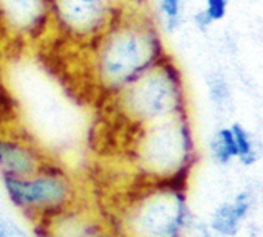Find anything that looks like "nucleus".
Listing matches in <instances>:
<instances>
[{
	"instance_id": "nucleus-1",
	"label": "nucleus",
	"mask_w": 263,
	"mask_h": 237,
	"mask_svg": "<svg viewBox=\"0 0 263 237\" xmlns=\"http://www.w3.org/2000/svg\"><path fill=\"white\" fill-rule=\"evenodd\" d=\"M87 47L91 85L108 99L171 54L147 8H128Z\"/></svg>"
},
{
	"instance_id": "nucleus-2",
	"label": "nucleus",
	"mask_w": 263,
	"mask_h": 237,
	"mask_svg": "<svg viewBox=\"0 0 263 237\" xmlns=\"http://www.w3.org/2000/svg\"><path fill=\"white\" fill-rule=\"evenodd\" d=\"M135 131L130 161L144 181L187 189L200 161L191 113Z\"/></svg>"
},
{
	"instance_id": "nucleus-3",
	"label": "nucleus",
	"mask_w": 263,
	"mask_h": 237,
	"mask_svg": "<svg viewBox=\"0 0 263 237\" xmlns=\"http://www.w3.org/2000/svg\"><path fill=\"white\" fill-rule=\"evenodd\" d=\"M110 104L134 129L191 113L184 75L172 54L113 96Z\"/></svg>"
},
{
	"instance_id": "nucleus-4",
	"label": "nucleus",
	"mask_w": 263,
	"mask_h": 237,
	"mask_svg": "<svg viewBox=\"0 0 263 237\" xmlns=\"http://www.w3.org/2000/svg\"><path fill=\"white\" fill-rule=\"evenodd\" d=\"M197 225L187 189L146 183L125 203L115 237H186Z\"/></svg>"
},
{
	"instance_id": "nucleus-5",
	"label": "nucleus",
	"mask_w": 263,
	"mask_h": 237,
	"mask_svg": "<svg viewBox=\"0 0 263 237\" xmlns=\"http://www.w3.org/2000/svg\"><path fill=\"white\" fill-rule=\"evenodd\" d=\"M10 203L30 220L54 218L79 205V186L74 175L50 160L28 177H2Z\"/></svg>"
},
{
	"instance_id": "nucleus-6",
	"label": "nucleus",
	"mask_w": 263,
	"mask_h": 237,
	"mask_svg": "<svg viewBox=\"0 0 263 237\" xmlns=\"http://www.w3.org/2000/svg\"><path fill=\"white\" fill-rule=\"evenodd\" d=\"M134 7H147V0H51V31L88 45Z\"/></svg>"
},
{
	"instance_id": "nucleus-7",
	"label": "nucleus",
	"mask_w": 263,
	"mask_h": 237,
	"mask_svg": "<svg viewBox=\"0 0 263 237\" xmlns=\"http://www.w3.org/2000/svg\"><path fill=\"white\" fill-rule=\"evenodd\" d=\"M7 39L37 42L51 33V0H0Z\"/></svg>"
},
{
	"instance_id": "nucleus-8",
	"label": "nucleus",
	"mask_w": 263,
	"mask_h": 237,
	"mask_svg": "<svg viewBox=\"0 0 263 237\" xmlns=\"http://www.w3.org/2000/svg\"><path fill=\"white\" fill-rule=\"evenodd\" d=\"M50 160L27 137L0 129V177L22 178L33 175Z\"/></svg>"
},
{
	"instance_id": "nucleus-9",
	"label": "nucleus",
	"mask_w": 263,
	"mask_h": 237,
	"mask_svg": "<svg viewBox=\"0 0 263 237\" xmlns=\"http://www.w3.org/2000/svg\"><path fill=\"white\" fill-rule=\"evenodd\" d=\"M36 237H115V234L102 226L98 218L87 217L79 205L64 214L41 220L34 225Z\"/></svg>"
},
{
	"instance_id": "nucleus-10",
	"label": "nucleus",
	"mask_w": 263,
	"mask_h": 237,
	"mask_svg": "<svg viewBox=\"0 0 263 237\" xmlns=\"http://www.w3.org/2000/svg\"><path fill=\"white\" fill-rule=\"evenodd\" d=\"M254 205V197L249 191H240L232 200L220 203L211 214L206 223L212 234L217 237H235L246 218L249 217Z\"/></svg>"
},
{
	"instance_id": "nucleus-11",
	"label": "nucleus",
	"mask_w": 263,
	"mask_h": 237,
	"mask_svg": "<svg viewBox=\"0 0 263 237\" xmlns=\"http://www.w3.org/2000/svg\"><path fill=\"white\" fill-rule=\"evenodd\" d=\"M211 160L218 166H228L237 160V148L231 127L217 129L208 144Z\"/></svg>"
},
{
	"instance_id": "nucleus-12",
	"label": "nucleus",
	"mask_w": 263,
	"mask_h": 237,
	"mask_svg": "<svg viewBox=\"0 0 263 237\" xmlns=\"http://www.w3.org/2000/svg\"><path fill=\"white\" fill-rule=\"evenodd\" d=\"M229 127L232 131L235 148H237V161L245 168L254 166L258 161V151L252 134L240 123H234Z\"/></svg>"
},
{
	"instance_id": "nucleus-13",
	"label": "nucleus",
	"mask_w": 263,
	"mask_h": 237,
	"mask_svg": "<svg viewBox=\"0 0 263 237\" xmlns=\"http://www.w3.org/2000/svg\"><path fill=\"white\" fill-rule=\"evenodd\" d=\"M158 27L161 33L174 34L183 25V0H158Z\"/></svg>"
},
{
	"instance_id": "nucleus-14",
	"label": "nucleus",
	"mask_w": 263,
	"mask_h": 237,
	"mask_svg": "<svg viewBox=\"0 0 263 237\" xmlns=\"http://www.w3.org/2000/svg\"><path fill=\"white\" fill-rule=\"evenodd\" d=\"M208 93L211 102L218 110L228 108L231 102V87L220 71H214L208 76Z\"/></svg>"
},
{
	"instance_id": "nucleus-15",
	"label": "nucleus",
	"mask_w": 263,
	"mask_h": 237,
	"mask_svg": "<svg viewBox=\"0 0 263 237\" xmlns=\"http://www.w3.org/2000/svg\"><path fill=\"white\" fill-rule=\"evenodd\" d=\"M228 7H229V0H206L204 11L208 13L211 21L215 24L226 17Z\"/></svg>"
},
{
	"instance_id": "nucleus-16",
	"label": "nucleus",
	"mask_w": 263,
	"mask_h": 237,
	"mask_svg": "<svg viewBox=\"0 0 263 237\" xmlns=\"http://www.w3.org/2000/svg\"><path fill=\"white\" fill-rule=\"evenodd\" d=\"M212 21H211V17L208 16V13L204 11V8L203 10H198L195 14H194V25H195V28L198 30V31H201V33H206L211 27H212Z\"/></svg>"
},
{
	"instance_id": "nucleus-17",
	"label": "nucleus",
	"mask_w": 263,
	"mask_h": 237,
	"mask_svg": "<svg viewBox=\"0 0 263 237\" xmlns=\"http://www.w3.org/2000/svg\"><path fill=\"white\" fill-rule=\"evenodd\" d=\"M194 229H195V237H217L215 234L211 232L206 223H197Z\"/></svg>"
},
{
	"instance_id": "nucleus-18",
	"label": "nucleus",
	"mask_w": 263,
	"mask_h": 237,
	"mask_svg": "<svg viewBox=\"0 0 263 237\" xmlns=\"http://www.w3.org/2000/svg\"><path fill=\"white\" fill-rule=\"evenodd\" d=\"M0 237H13L10 229V222H5L2 217H0Z\"/></svg>"
},
{
	"instance_id": "nucleus-19",
	"label": "nucleus",
	"mask_w": 263,
	"mask_h": 237,
	"mask_svg": "<svg viewBox=\"0 0 263 237\" xmlns=\"http://www.w3.org/2000/svg\"><path fill=\"white\" fill-rule=\"evenodd\" d=\"M10 229H11V235L13 237H28V234L19 225H16L13 222H10Z\"/></svg>"
},
{
	"instance_id": "nucleus-20",
	"label": "nucleus",
	"mask_w": 263,
	"mask_h": 237,
	"mask_svg": "<svg viewBox=\"0 0 263 237\" xmlns=\"http://www.w3.org/2000/svg\"><path fill=\"white\" fill-rule=\"evenodd\" d=\"M4 39H7V33H5L4 24H2V19H0V44H2Z\"/></svg>"
},
{
	"instance_id": "nucleus-21",
	"label": "nucleus",
	"mask_w": 263,
	"mask_h": 237,
	"mask_svg": "<svg viewBox=\"0 0 263 237\" xmlns=\"http://www.w3.org/2000/svg\"><path fill=\"white\" fill-rule=\"evenodd\" d=\"M0 64H2V59H0Z\"/></svg>"
}]
</instances>
